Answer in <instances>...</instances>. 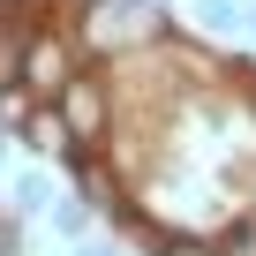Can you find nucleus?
I'll list each match as a JSON object with an SVG mask.
<instances>
[{
	"label": "nucleus",
	"mask_w": 256,
	"mask_h": 256,
	"mask_svg": "<svg viewBox=\"0 0 256 256\" xmlns=\"http://www.w3.org/2000/svg\"><path fill=\"white\" fill-rule=\"evenodd\" d=\"M53 106H60V113H68V128H76V151H106V144H113V120H120V113H113V83H106V76H90V68H83Z\"/></svg>",
	"instance_id": "3"
},
{
	"label": "nucleus",
	"mask_w": 256,
	"mask_h": 256,
	"mask_svg": "<svg viewBox=\"0 0 256 256\" xmlns=\"http://www.w3.org/2000/svg\"><path fill=\"white\" fill-rule=\"evenodd\" d=\"M68 174H76V196H90L106 218L128 204V188H120V174H113V158H106V151H76V158H68Z\"/></svg>",
	"instance_id": "5"
},
{
	"label": "nucleus",
	"mask_w": 256,
	"mask_h": 256,
	"mask_svg": "<svg viewBox=\"0 0 256 256\" xmlns=\"http://www.w3.org/2000/svg\"><path fill=\"white\" fill-rule=\"evenodd\" d=\"M68 256H120V248H106V241H76Z\"/></svg>",
	"instance_id": "11"
},
{
	"label": "nucleus",
	"mask_w": 256,
	"mask_h": 256,
	"mask_svg": "<svg viewBox=\"0 0 256 256\" xmlns=\"http://www.w3.org/2000/svg\"><path fill=\"white\" fill-rule=\"evenodd\" d=\"M60 196H53V174L46 166H23L16 174V218H38V211H53Z\"/></svg>",
	"instance_id": "8"
},
{
	"label": "nucleus",
	"mask_w": 256,
	"mask_h": 256,
	"mask_svg": "<svg viewBox=\"0 0 256 256\" xmlns=\"http://www.w3.org/2000/svg\"><path fill=\"white\" fill-rule=\"evenodd\" d=\"M166 38V0H83V46L106 60H128Z\"/></svg>",
	"instance_id": "1"
},
{
	"label": "nucleus",
	"mask_w": 256,
	"mask_h": 256,
	"mask_svg": "<svg viewBox=\"0 0 256 256\" xmlns=\"http://www.w3.org/2000/svg\"><path fill=\"white\" fill-rule=\"evenodd\" d=\"M90 218H98L90 196H60L53 204V234H68V241H90Z\"/></svg>",
	"instance_id": "9"
},
{
	"label": "nucleus",
	"mask_w": 256,
	"mask_h": 256,
	"mask_svg": "<svg viewBox=\"0 0 256 256\" xmlns=\"http://www.w3.org/2000/svg\"><path fill=\"white\" fill-rule=\"evenodd\" d=\"M38 106H46V98H38V90H30L16 68H0V128H8V136H16V128H23Z\"/></svg>",
	"instance_id": "6"
},
{
	"label": "nucleus",
	"mask_w": 256,
	"mask_h": 256,
	"mask_svg": "<svg viewBox=\"0 0 256 256\" xmlns=\"http://www.w3.org/2000/svg\"><path fill=\"white\" fill-rule=\"evenodd\" d=\"M38 98H60L76 76H83V38L68 30V23H30V30H16V60H8Z\"/></svg>",
	"instance_id": "2"
},
{
	"label": "nucleus",
	"mask_w": 256,
	"mask_h": 256,
	"mask_svg": "<svg viewBox=\"0 0 256 256\" xmlns=\"http://www.w3.org/2000/svg\"><path fill=\"white\" fill-rule=\"evenodd\" d=\"M16 144H23V151H30L38 166H53V158L68 166V158H76V128H68V113H60V106L46 98V106H38V113H30L23 128H16Z\"/></svg>",
	"instance_id": "4"
},
{
	"label": "nucleus",
	"mask_w": 256,
	"mask_h": 256,
	"mask_svg": "<svg viewBox=\"0 0 256 256\" xmlns=\"http://www.w3.org/2000/svg\"><path fill=\"white\" fill-rule=\"evenodd\" d=\"M196 30L204 38H241L248 30V0H196Z\"/></svg>",
	"instance_id": "7"
},
{
	"label": "nucleus",
	"mask_w": 256,
	"mask_h": 256,
	"mask_svg": "<svg viewBox=\"0 0 256 256\" xmlns=\"http://www.w3.org/2000/svg\"><path fill=\"white\" fill-rule=\"evenodd\" d=\"M0 256H23V218H0Z\"/></svg>",
	"instance_id": "10"
},
{
	"label": "nucleus",
	"mask_w": 256,
	"mask_h": 256,
	"mask_svg": "<svg viewBox=\"0 0 256 256\" xmlns=\"http://www.w3.org/2000/svg\"><path fill=\"white\" fill-rule=\"evenodd\" d=\"M248 30H256V0H248Z\"/></svg>",
	"instance_id": "13"
},
{
	"label": "nucleus",
	"mask_w": 256,
	"mask_h": 256,
	"mask_svg": "<svg viewBox=\"0 0 256 256\" xmlns=\"http://www.w3.org/2000/svg\"><path fill=\"white\" fill-rule=\"evenodd\" d=\"M8 144H16V136H8V128H0V158H8Z\"/></svg>",
	"instance_id": "12"
}]
</instances>
